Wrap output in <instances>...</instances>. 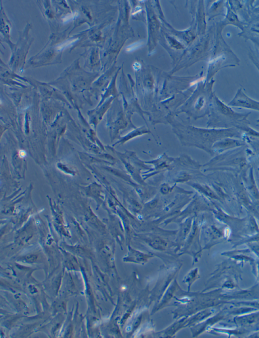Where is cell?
<instances>
[{"label":"cell","instance_id":"obj_7","mask_svg":"<svg viewBox=\"0 0 259 338\" xmlns=\"http://www.w3.org/2000/svg\"><path fill=\"white\" fill-rule=\"evenodd\" d=\"M133 67L135 70H138L140 69L141 68V65L140 63L136 62L134 63Z\"/></svg>","mask_w":259,"mask_h":338},{"label":"cell","instance_id":"obj_6","mask_svg":"<svg viewBox=\"0 0 259 338\" xmlns=\"http://www.w3.org/2000/svg\"><path fill=\"white\" fill-rule=\"evenodd\" d=\"M142 11L141 8L139 6L137 7L134 11L132 15L135 16L140 13Z\"/></svg>","mask_w":259,"mask_h":338},{"label":"cell","instance_id":"obj_5","mask_svg":"<svg viewBox=\"0 0 259 338\" xmlns=\"http://www.w3.org/2000/svg\"><path fill=\"white\" fill-rule=\"evenodd\" d=\"M143 45L144 42L143 41L137 42L127 47L126 51L127 52H133L141 47Z\"/></svg>","mask_w":259,"mask_h":338},{"label":"cell","instance_id":"obj_9","mask_svg":"<svg viewBox=\"0 0 259 338\" xmlns=\"http://www.w3.org/2000/svg\"><path fill=\"white\" fill-rule=\"evenodd\" d=\"M250 337H259V330L252 334Z\"/></svg>","mask_w":259,"mask_h":338},{"label":"cell","instance_id":"obj_1","mask_svg":"<svg viewBox=\"0 0 259 338\" xmlns=\"http://www.w3.org/2000/svg\"><path fill=\"white\" fill-rule=\"evenodd\" d=\"M234 322L238 325L250 327L259 323V312L237 316Z\"/></svg>","mask_w":259,"mask_h":338},{"label":"cell","instance_id":"obj_3","mask_svg":"<svg viewBox=\"0 0 259 338\" xmlns=\"http://www.w3.org/2000/svg\"><path fill=\"white\" fill-rule=\"evenodd\" d=\"M78 40V38L71 39L67 40L63 43L59 44L56 47V50L57 51H62L64 49L71 47Z\"/></svg>","mask_w":259,"mask_h":338},{"label":"cell","instance_id":"obj_2","mask_svg":"<svg viewBox=\"0 0 259 338\" xmlns=\"http://www.w3.org/2000/svg\"><path fill=\"white\" fill-rule=\"evenodd\" d=\"M255 289L254 288L250 289V290H247L245 291H242L240 292H237L236 293L232 295L231 296H225V298H237L240 299H252L253 298H256L257 296V293L256 292L254 291Z\"/></svg>","mask_w":259,"mask_h":338},{"label":"cell","instance_id":"obj_4","mask_svg":"<svg viewBox=\"0 0 259 338\" xmlns=\"http://www.w3.org/2000/svg\"><path fill=\"white\" fill-rule=\"evenodd\" d=\"M79 16V13L78 12L76 11L72 13L66 15L62 19L63 23L64 24H67L77 19Z\"/></svg>","mask_w":259,"mask_h":338},{"label":"cell","instance_id":"obj_8","mask_svg":"<svg viewBox=\"0 0 259 338\" xmlns=\"http://www.w3.org/2000/svg\"><path fill=\"white\" fill-rule=\"evenodd\" d=\"M253 249L259 255V245H254L253 247Z\"/></svg>","mask_w":259,"mask_h":338}]
</instances>
